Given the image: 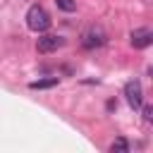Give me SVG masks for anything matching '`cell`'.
<instances>
[{"label":"cell","mask_w":153,"mask_h":153,"mask_svg":"<svg viewBox=\"0 0 153 153\" xmlns=\"http://www.w3.org/2000/svg\"><path fill=\"white\" fill-rule=\"evenodd\" d=\"M79 43H81V48H86V50H96V48H100V45L108 43V33H105V29H103L100 24H91V26H86V29L81 31Z\"/></svg>","instance_id":"6da1fadb"},{"label":"cell","mask_w":153,"mask_h":153,"mask_svg":"<svg viewBox=\"0 0 153 153\" xmlns=\"http://www.w3.org/2000/svg\"><path fill=\"white\" fill-rule=\"evenodd\" d=\"M26 26L36 33H43L50 29V14L45 12L43 5H31L26 10Z\"/></svg>","instance_id":"7a4b0ae2"},{"label":"cell","mask_w":153,"mask_h":153,"mask_svg":"<svg viewBox=\"0 0 153 153\" xmlns=\"http://www.w3.org/2000/svg\"><path fill=\"white\" fill-rule=\"evenodd\" d=\"M124 96H127V103L131 110H139L143 105V88H141V81L139 79H131L124 84Z\"/></svg>","instance_id":"3957f363"},{"label":"cell","mask_w":153,"mask_h":153,"mask_svg":"<svg viewBox=\"0 0 153 153\" xmlns=\"http://www.w3.org/2000/svg\"><path fill=\"white\" fill-rule=\"evenodd\" d=\"M65 45V38L62 36H57V33H41L38 36V41H36V48H38V53H55L57 48H62Z\"/></svg>","instance_id":"277c9868"},{"label":"cell","mask_w":153,"mask_h":153,"mask_svg":"<svg viewBox=\"0 0 153 153\" xmlns=\"http://www.w3.org/2000/svg\"><path fill=\"white\" fill-rule=\"evenodd\" d=\"M129 43H131V48L143 50V48H148V45L153 43V31H151V29H146V26L134 29V31L129 33Z\"/></svg>","instance_id":"5b68a950"},{"label":"cell","mask_w":153,"mask_h":153,"mask_svg":"<svg viewBox=\"0 0 153 153\" xmlns=\"http://www.w3.org/2000/svg\"><path fill=\"white\" fill-rule=\"evenodd\" d=\"M53 86H57V76H53V79H36V81H31L29 84V88H53Z\"/></svg>","instance_id":"8992f818"},{"label":"cell","mask_w":153,"mask_h":153,"mask_svg":"<svg viewBox=\"0 0 153 153\" xmlns=\"http://www.w3.org/2000/svg\"><path fill=\"white\" fill-rule=\"evenodd\" d=\"M110 153H129L127 139H115V141L110 143Z\"/></svg>","instance_id":"52a82bcc"},{"label":"cell","mask_w":153,"mask_h":153,"mask_svg":"<svg viewBox=\"0 0 153 153\" xmlns=\"http://www.w3.org/2000/svg\"><path fill=\"white\" fill-rule=\"evenodd\" d=\"M55 5H57L62 12H74V10H76V0H55Z\"/></svg>","instance_id":"ba28073f"},{"label":"cell","mask_w":153,"mask_h":153,"mask_svg":"<svg viewBox=\"0 0 153 153\" xmlns=\"http://www.w3.org/2000/svg\"><path fill=\"white\" fill-rule=\"evenodd\" d=\"M143 117H146V122H151V120H153V108H151V105H146V108H143Z\"/></svg>","instance_id":"9c48e42d"}]
</instances>
